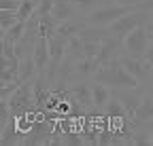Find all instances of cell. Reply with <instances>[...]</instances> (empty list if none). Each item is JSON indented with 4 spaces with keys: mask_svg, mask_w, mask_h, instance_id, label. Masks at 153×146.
<instances>
[{
    "mask_svg": "<svg viewBox=\"0 0 153 146\" xmlns=\"http://www.w3.org/2000/svg\"><path fill=\"white\" fill-rule=\"evenodd\" d=\"M91 81L102 83V85H106L111 89H134V87H140V81L134 79L130 72L121 66L119 55L113 57L108 64L100 66L98 70H96V74L91 76Z\"/></svg>",
    "mask_w": 153,
    "mask_h": 146,
    "instance_id": "cell-1",
    "label": "cell"
},
{
    "mask_svg": "<svg viewBox=\"0 0 153 146\" xmlns=\"http://www.w3.org/2000/svg\"><path fill=\"white\" fill-rule=\"evenodd\" d=\"M134 9H138V7H123V4H117V2H106V4H102L100 9L87 13L85 23H89V26H100V28H108L113 21H117L119 17L132 13Z\"/></svg>",
    "mask_w": 153,
    "mask_h": 146,
    "instance_id": "cell-2",
    "label": "cell"
},
{
    "mask_svg": "<svg viewBox=\"0 0 153 146\" xmlns=\"http://www.w3.org/2000/svg\"><path fill=\"white\" fill-rule=\"evenodd\" d=\"M9 106H11L13 117H22V114H28L32 110H38V106L34 102V76L24 81L22 87L9 98Z\"/></svg>",
    "mask_w": 153,
    "mask_h": 146,
    "instance_id": "cell-3",
    "label": "cell"
},
{
    "mask_svg": "<svg viewBox=\"0 0 153 146\" xmlns=\"http://www.w3.org/2000/svg\"><path fill=\"white\" fill-rule=\"evenodd\" d=\"M149 17H151V11H145V9L138 7V9H134L132 13L119 17L117 21H113V23L108 26V30H111V34L115 36V38L123 40L134 28H138L140 23H147V21H149Z\"/></svg>",
    "mask_w": 153,
    "mask_h": 146,
    "instance_id": "cell-4",
    "label": "cell"
},
{
    "mask_svg": "<svg viewBox=\"0 0 153 146\" xmlns=\"http://www.w3.org/2000/svg\"><path fill=\"white\" fill-rule=\"evenodd\" d=\"M149 45H151V36H149L147 23H140L123 38V53L134 55V57H145Z\"/></svg>",
    "mask_w": 153,
    "mask_h": 146,
    "instance_id": "cell-5",
    "label": "cell"
},
{
    "mask_svg": "<svg viewBox=\"0 0 153 146\" xmlns=\"http://www.w3.org/2000/svg\"><path fill=\"white\" fill-rule=\"evenodd\" d=\"M119 59H121V66L130 72V74H132L134 79H138V81H140V85L149 79L151 70H153L151 62L145 59V57H134V55H128V53H121Z\"/></svg>",
    "mask_w": 153,
    "mask_h": 146,
    "instance_id": "cell-6",
    "label": "cell"
},
{
    "mask_svg": "<svg viewBox=\"0 0 153 146\" xmlns=\"http://www.w3.org/2000/svg\"><path fill=\"white\" fill-rule=\"evenodd\" d=\"M55 125H57V121H49V119L36 121L34 129L24 138V146H45L49 136L55 131Z\"/></svg>",
    "mask_w": 153,
    "mask_h": 146,
    "instance_id": "cell-7",
    "label": "cell"
},
{
    "mask_svg": "<svg viewBox=\"0 0 153 146\" xmlns=\"http://www.w3.org/2000/svg\"><path fill=\"white\" fill-rule=\"evenodd\" d=\"M113 93L121 100V104L126 106V110H128V117L132 119L134 114H136V110H138V106H140V102H143L147 91L140 85V87H134V89H113Z\"/></svg>",
    "mask_w": 153,
    "mask_h": 146,
    "instance_id": "cell-8",
    "label": "cell"
},
{
    "mask_svg": "<svg viewBox=\"0 0 153 146\" xmlns=\"http://www.w3.org/2000/svg\"><path fill=\"white\" fill-rule=\"evenodd\" d=\"M32 57H34V64H36V74H45V70H47V66H49V59H51L49 38L38 36V40H36V45H34V51H32Z\"/></svg>",
    "mask_w": 153,
    "mask_h": 146,
    "instance_id": "cell-9",
    "label": "cell"
},
{
    "mask_svg": "<svg viewBox=\"0 0 153 146\" xmlns=\"http://www.w3.org/2000/svg\"><path fill=\"white\" fill-rule=\"evenodd\" d=\"M24 138H26V136L17 129V121H15V117L7 123L4 129L0 131V144H2V146H19V144L24 146Z\"/></svg>",
    "mask_w": 153,
    "mask_h": 146,
    "instance_id": "cell-10",
    "label": "cell"
},
{
    "mask_svg": "<svg viewBox=\"0 0 153 146\" xmlns=\"http://www.w3.org/2000/svg\"><path fill=\"white\" fill-rule=\"evenodd\" d=\"M91 95H94V108H96V110H100V112H104L106 104L113 98V89L106 87V85H102V83L91 81Z\"/></svg>",
    "mask_w": 153,
    "mask_h": 146,
    "instance_id": "cell-11",
    "label": "cell"
},
{
    "mask_svg": "<svg viewBox=\"0 0 153 146\" xmlns=\"http://www.w3.org/2000/svg\"><path fill=\"white\" fill-rule=\"evenodd\" d=\"M151 119H153V95L145 93V98H143V102L138 106L136 114L132 117V123L134 125H147Z\"/></svg>",
    "mask_w": 153,
    "mask_h": 146,
    "instance_id": "cell-12",
    "label": "cell"
},
{
    "mask_svg": "<svg viewBox=\"0 0 153 146\" xmlns=\"http://www.w3.org/2000/svg\"><path fill=\"white\" fill-rule=\"evenodd\" d=\"M53 17H57L60 21H66V19H72V17H81V15H79V11H76L72 0H55Z\"/></svg>",
    "mask_w": 153,
    "mask_h": 146,
    "instance_id": "cell-13",
    "label": "cell"
},
{
    "mask_svg": "<svg viewBox=\"0 0 153 146\" xmlns=\"http://www.w3.org/2000/svg\"><path fill=\"white\" fill-rule=\"evenodd\" d=\"M60 19L53 17V13L41 15V26H38V36H45V38H53L57 34V28H60Z\"/></svg>",
    "mask_w": 153,
    "mask_h": 146,
    "instance_id": "cell-14",
    "label": "cell"
},
{
    "mask_svg": "<svg viewBox=\"0 0 153 146\" xmlns=\"http://www.w3.org/2000/svg\"><path fill=\"white\" fill-rule=\"evenodd\" d=\"M104 114L108 117V119H130L128 117V110H126V106L121 104V100L113 93V98H111V102L106 104V108H104Z\"/></svg>",
    "mask_w": 153,
    "mask_h": 146,
    "instance_id": "cell-15",
    "label": "cell"
},
{
    "mask_svg": "<svg viewBox=\"0 0 153 146\" xmlns=\"http://www.w3.org/2000/svg\"><path fill=\"white\" fill-rule=\"evenodd\" d=\"M72 2H74L76 11H79V15L83 17V15H87V13L96 11V9H100L102 4H106V0H72ZM108 2H111V0H108Z\"/></svg>",
    "mask_w": 153,
    "mask_h": 146,
    "instance_id": "cell-16",
    "label": "cell"
},
{
    "mask_svg": "<svg viewBox=\"0 0 153 146\" xmlns=\"http://www.w3.org/2000/svg\"><path fill=\"white\" fill-rule=\"evenodd\" d=\"M17 21H22L19 19V15H17V11H0V32H9Z\"/></svg>",
    "mask_w": 153,
    "mask_h": 146,
    "instance_id": "cell-17",
    "label": "cell"
},
{
    "mask_svg": "<svg viewBox=\"0 0 153 146\" xmlns=\"http://www.w3.org/2000/svg\"><path fill=\"white\" fill-rule=\"evenodd\" d=\"M36 7H38L36 0H22V4H19V11H17L19 19H22V21H28L30 17L36 13Z\"/></svg>",
    "mask_w": 153,
    "mask_h": 146,
    "instance_id": "cell-18",
    "label": "cell"
},
{
    "mask_svg": "<svg viewBox=\"0 0 153 146\" xmlns=\"http://www.w3.org/2000/svg\"><path fill=\"white\" fill-rule=\"evenodd\" d=\"M24 34H26V21H17L9 32H4L2 36L4 38H9V40H13V43H19L24 38Z\"/></svg>",
    "mask_w": 153,
    "mask_h": 146,
    "instance_id": "cell-19",
    "label": "cell"
},
{
    "mask_svg": "<svg viewBox=\"0 0 153 146\" xmlns=\"http://www.w3.org/2000/svg\"><path fill=\"white\" fill-rule=\"evenodd\" d=\"M15 121H17V129L22 131L24 136H28L32 129H34V125H36V121H32V117L30 114H22V117H15Z\"/></svg>",
    "mask_w": 153,
    "mask_h": 146,
    "instance_id": "cell-20",
    "label": "cell"
},
{
    "mask_svg": "<svg viewBox=\"0 0 153 146\" xmlns=\"http://www.w3.org/2000/svg\"><path fill=\"white\" fill-rule=\"evenodd\" d=\"M22 87V81H13V83H2L0 85V100H9L15 91Z\"/></svg>",
    "mask_w": 153,
    "mask_h": 146,
    "instance_id": "cell-21",
    "label": "cell"
},
{
    "mask_svg": "<svg viewBox=\"0 0 153 146\" xmlns=\"http://www.w3.org/2000/svg\"><path fill=\"white\" fill-rule=\"evenodd\" d=\"M22 81L19 79V68H2L0 70V83H13Z\"/></svg>",
    "mask_w": 153,
    "mask_h": 146,
    "instance_id": "cell-22",
    "label": "cell"
},
{
    "mask_svg": "<svg viewBox=\"0 0 153 146\" xmlns=\"http://www.w3.org/2000/svg\"><path fill=\"white\" fill-rule=\"evenodd\" d=\"M100 45L102 43H96V40H83V51H85V57H94L98 55V51H100Z\"/></svg>",
    "mask_w": 153,
    "mask_h": 146,
    "instance_id": "cell-23",
    "label": "cell"
},
{
    "mask_svg": "<svg viewBox=\"0 0 153 146\" xmlns=\"http://www.w3.org/2000/svg\"><path fill=\"white\" fill-rule=\"evenodd\" d=\"M53 4H55V0H41L36 7V13L38 15H47V13H53Z\"/></svg>",
    "mask_w": 153,
    "mask_h": 146,
    "instance_id": "cell-24",
    "label": "cell"
},
{
    "mask_svg": "<svg viewBox=\"0 0 153 146\" xmlns=\"http://www.w3.org/2000/svg\"><path fill=\"white\" fill-rule=\"evenodd\" d=\"M22 0H0V11H19Z\"/></svg>",
    "mask_w": 153,
    "mask_h": 146,
    "instance_id": "cell-25",
    "label": "cell"
},
{
    "mask_svg": "<svg viewBox=\"0 0 153 146\" xmlns=\"http://www.w3.org/2000/svg\"><path fill=\"white\" fill-rule=\"evenodd\" d=\"M111 2H117V4H123V7H140L145 0H111Z\"/></svg>",
    "mask_w": 153,
    "mask_h": 146,
    "instance_id": "cell-26",
    "label": "cell"
},
{
    "mask_svg": "<svg viewBox=\"0 0 153 146\" xmlns=\"http://www.w3.org/2000/svg\"><path fill=\"white\" fill-rule=\"evenodd\" d=\"M143 87H145V91L149 95H153V70H151V74H149V79L143 83Z\"/></svg>",
    "mask_w": 153,
    "mask_h": 146,
    "instance_id": "cell-27",
    "label": "cell"
},
{
    "mask_svg": "<svg viewBox=\"0 0 153 146\" xmlns=\"http://www.w3.org/2000/svg\"><path fill=\"white\" fill-rule=\"evenodd\" d=\"M140 9H145V11H153V0H145V2L140 4Z\"/></svg>",
    "mask_w": 153,
    "mask_h": 146,
    "instance_id": "cell-28",
    "label": "cell"
},
{
    "mask_svg": "<svg viewBox=\"0 0 153 146\" xmlns=\"http://www.w3.org/2000/svg\"><path fill=\"white\" fill-rule=\"evenodd\" d=\"M151 146H153V129H151Z\"/></svg>",
    "mask_w": 153,
    "mask_h": 146,
    "instance_id": "cell-29",
    "label": "cell"
},
{
    "mask_svg": "<svg viewBox=\"0 0 153 146\" xmlns=\"http://www.w3.org/2000/svg\"><path fill=\"white\" fill-rule=\"evenodd\" d=\"M36 2H41V0H36Z\"/></svg>",
    "mask_w": 153,
    "mask_h": 146,
    "instance_id": "cell-30",
    "label": "cell"
}]
</instances>
